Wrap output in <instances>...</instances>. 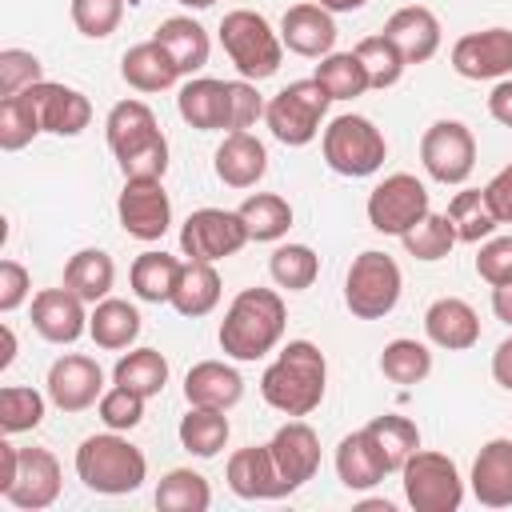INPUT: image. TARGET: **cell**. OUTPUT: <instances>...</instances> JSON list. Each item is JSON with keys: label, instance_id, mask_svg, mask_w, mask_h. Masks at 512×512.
<instances>
[{"label": "cell", "instance_id": "d6986e66", "mask_svg": "<svg viewBox=\"0 0 512 512\" xmlns=\"http://www.w3.org/2000/svg\"><path fill=\"white\" fill-rule=\"evenodd\" d=\"M280 40L288 52L296 56H328L336 48V20L328 8H320L316 0H304V4H292L284 16H280Z\"/></svg>", "mask_w": 512, "mask_h": 512}, {"label": "cell", "instance_id": "b9f144b4", "mask_svg": "<svg viewBox=\"0 0 512 512\" xmlns=\"http://www.w3.org/2000/svg\"><path fill=\"white\" fill-rule=\"evenodd\" d=\"M448 220H452L460 244H480V240H488V236L500 228V220L492 216V208H488V200H484V188H464V192H456V196L448 200Z\"/></svg>", "mask_w": 512, "mask_h": 512}, {"label": "cell", "instance_id": "816d5d0a", "mask_svg": "<svg viewBox=\"0 0 512 512\" xmlns=\"http://www.w3.org/2000/svg\"><path fill=\"white\" fill-rule=\"evenodd\" d=\"M116 164H120L124 180H136V176L164 180V172H168V136H164V132H160V136H152L148 144H140V148H132V152L116 156Z\"/></svg>", "mask_w": 512, "mask_h": 512}, {"label": "cell", "instance_id": "ba28073f", "mask_svg": "<svg viewBox=\"0 0 512 512\" xmlns=\"http://www.w3.org/2000/svg\"><path fill=\"white\" fill-rule=\"evenodd\" d=\"M328 104H332V96L316 80H292L264 108L268 132L280 144H288V148H304V144H312L320 136V124L328 116Z\"/></svg>", "mask_w": 512, "mask_h": 512}, {"label": "cell", "instance_id": "4dcf8cb0", "mask_svg": "<svg viewBox=\"0 0 512 512\" xmlns=\"http://www.w3.org/2000/svg\"><path fill=\"white\" fill-rule=\"evenodd\" d=\"M104 136H108L112 156H124V152L148 144L152 136H160V124L144 100H120V104H112V112L104 120Z\"/></svg>", "mask_w": 512, "mask_h": 512}, {"label": "cell", "instance_id": "7a4b0ae2", "mask_svg": "<svg viewBox=\"0 0 512 512\" xmlns=\"http://www.w3.org/2000/svg\"><path fill=\"white\" fill-rule=\"evenodd\" d=\"M288 308L276 288H244L232 296L220 320V348L232 360H260L284 340Z\"/></svg>", "mask_w": 512, "mask_h": 512}, {"label": "cell", "instance_id": "91938a15", "mask_svg": "<svg viewBox=\"0 0 512 512\" xmlns=\"http://www.w3.org/2000/svg\"><path fill=\"white\" fill-rule=\"evenodd\" d=\"M16 468H20V448L12 440H0V496L16 480Z\"/></svg>", "mask_w": 512, "mask_h": 512}, {"label": "cell", "instance_id": "74e56055", "mask_svg": "<svg viewBox=\"0 0 512 512\" xmlns=\"http://www.w3.org/2000/svg\"><path fill=\"white\" fill-rule=\"evenodd\" d=\"M112 384H124V388L140 392L144 400L148 396H160L164 384H168V360H164V352H156V348H132V352H124L116 360V368H112Z\"/></svg>", "mask_w": 512, "mask_h": 512}, {"label": "cell", "instance_id": "681fc988", "mask_svg": "<svg viewBox=\"0 0 512 512\" xmlns=\"http://www.w3.org/2000/svg\"><path fill=\"white\" fill-rule=\"evenodd\" d=\"M96 412H100L104 428H112V432H132V428L144 420V396L132 392V388H124V384H112V388H104Z\"/></svg>", "mask_w": 512, "mask_h": 512}, {"label": "cell", "instance_id": "30bf717a", "mask_svg": "<svg viewBox=\"0 0 512 512\" xmlns=\"http://www.w3.org/2000/svg\"><path fill=\"white\" fill-rule=\"evenodd\" d=\"M420 164L436 184H464L476 168V136L464 120H436L420 136Z\"/></svg>", "mask_w": 512, "mask_h": 512}, {"label": "cell", "instance_id": "4316f807", "mask_svg": "<svg viewBox=\"0 0 512 512\" xmlns=\"http://www.w3.org/2000/svg\"><path fill=\"white\" fill-rule=\"evenodd\" d=\"M336 476L348 492H368L388 476V464L364 428L336 444Z\"/></svg>", "mask_w": 512, "mask_h": 512}, {"label": "cell", "instance_id": "ee69618b", "mask_svg": "<svg viewBox=\"0 0 512 512\" xmlns=\"http://www.w3.org/2000/svg\"><path fill=\"white\" fill-rule=\"evenodd\" d=\"M404 252L408 256H416V260H424V264H436V260H444L460 240H456V228H452V220H448V212H428L416 228H408L404 236Z\"/></svg>", "mask_w": 512, "mask_h": 512}, {"label": "cell", "instance_id": "d4e9b609", "mask_svg": "<svg viewBox=\"0 0 512 512\" xmlns=\"http://www.w3.org/2000/svg\"><path fill=\"white\" fill-rule=\"evenodd\" d=\"M184 400L196 408H236L244 400V376L224 360H200L184 376Z\"/></svg>", "mask_w": 512, "mask_h": 512}, {"label": "cell", "instance_id": "f907efd6", "mask_svg": "<svg viewBox=\"0 0 512 512\" xmlns=\"http://www.w3.org/2000/svg\"><path fill=\"white\" fill-rule=\"evenodd\" d=\"M40 80H44V64L32 52H24V48H4L0 52V96H16V92H24Z\"/></svg>", "mask_w": 512, "mask_h": 512}, {"label": "cell", "instance_id": "7402d4cb", "mask_svg": "<svg viewBox=\"0 0 512 512\" xmlns=\"http://www.w3.org/2000/svg\"><path fill=\"white\" fill-rule=\"evenodd\" d=\"M384 36L400 48V56H404L408 64H424V60H432V56L440 52V20H436V12L424 8V4H404V8H396V12L388 16V24H384Z\"/></svg>", "mask_w": 512, "mask_h": 512}, {"label": "cell", "instance_id": "94428289", "mask_svg": "<svg viewBox=\"0 0 512 512\" xmlns=\"http://www.w3.org/2000/svg\"><path fill=\"white\" fill-rule=\"evenodd\" d=\"M492 312H496V320H504L512 328V284L492 288Z\"/></svg>", "mask_w": 512, "mask_h": 512}, {"label": "cell", "instance_id": "f546056e", "mask_svg": "<svg viewBox=\"0 0 512 512\" xmlns=\"http://www.w3.org/2000/svg\"><path fill=\"white\" fill-rule=\"evenodd\" d=\"M116 284V264L104 248H80L64 264V288H72L84 304H100Z\"/></svg>", "mask_w": 512, "mask_h": 512}, {"label": "cell", "instance_id": "be15d7a7", "mask_svg": "<svg viewBox=\"0 0 512 512\" xmlns=\"http://www.w3.org/2000/svg\"><path fill=\"white\" fill-rule=\"evenodd\" d=\"M316 4H320V8H328V12L336 16V12H360L368 0H316Z\"/></svg>", "mask_w": 512, "mask_h": 512}, {"label": "cell", "instance_id": "f5cc1de1", "mask_svg": "<svg viewBox=\"0 0 512 512\" xmlns=\"http://www.w3.org/2000/svg\"><path fill=\"white\" fill-rule=\"evenodd\" d=\"M264 96L256 92L252 80H228V132H248L264 116Z\"/></svg>", "mask_w": 512, "mask_h": 512}, {"label": "cell", "instance_id": "6da1fadb", "mask_svg": "<svg viewBox=\"0 0 512 512\" xmlns=\"http://www.w3.org/2000/svg\"><path fill=\"white\" fill-rule=\"evenodd\" d=\"M328 388V360L312 340H288L260 376V396L284 416H308L320 408Z\"/></svg>", "mask_w": 512, "mask_h": 512}, {"label": "cell", "instance_id": "2e32d148", "mask_svg": "<svg viewBox=\"0 0 512 512\" xmlns=\"http://www.w3.org/2000/svg\"><path fill=\"white\" fill-rule=\"evenodd\" d=\"M224 480H228V488H232L240 500H280V496H292V488L284 484V476H280V468H276L268 444L236 448V452L228 456Z\"/></svg>", "mask_w": 512, "mask_h": 512}, {"label": "cell", "instance_id": "680465c9", "mask_svg": "<svg viewBox=\"0 0 512 512\" xmlns=\"http://www.w3.org/2000/svg\"><path fill=\"white\" fill-rule=\"evenodd\" d=\"M492 380H496L504 392H512V336L500 340L496 352H492Z\"/></svg>", "mask_w": 512, "mask_h": 512}, {"label": "cell", "instance_id": "c3c4849f", "mask_svg": "<svg viewBox=\"0 0 512 512\" xmlns=\"http://www.w3.org/2000/svg\"><path fill=\"white\" fill-rule=\"evenodd\" d=\"M124 0H72V24L88 40H104L120 28Z\"/></svg>", "mask_w": 512, "mask_h": 512}, {"label": "cell", "instance_id": "8992f818", "mask_svg": "<svg viewBox=\"0 0 512 512\" xmlns=\"http://www.w3.org/2000/svg\"><path fill=\"white\" fill-rule=\"evenodd\" d=\"M400 292H404V276H400V264L388 252L368 248L348 264L344 304L356 320H384L400 304Z\"/></svg>", "mask_w": 512, "mask_h": 512}, {"label": "cell", "instance_id": "8fae6325", "mask_svg": "<svg viewBox=\"0 0 512 512\" xmlns=\"http://www.w3.org/2000/svg\"><path fill=\"white\" fill-rule=\"evenodd\" d=\"M248 244V228L240 220V212L228 208H196L184 224H180V252L188 260H228Z\"/></svg>", "mask_w": 512, "mask_h": 512}, {"label": "cell", "instance_id": "5b68a950", "mask_svg": "<svg viewBox=\"0 0 512 512\" xmlns=\"http://www.w3.org/2000/svg\"><path fill=\"white\" fill-rule=\"evenodd\" d=\"M320 148H324V164L336 176H348V180H364V176L380 172L384 156H388L384 132L368 116H356V112H344V116L328 120V128L320 136Z\"/></svg>", "mask_w": 512, "mask_h": 512}, {"label": "cell", "instance_id": "3957f363", "mask_svg": "<svg viewBox=\"0 0 512 512\" xmlns=\"http://www.w3.org/2000/svg\"><path fill=\"white\" fill-rule=\"evenodd\" d=\"M76 476L88 492L100 496H128L148 480V460L144 452L120 436V432H96L88 440H80L76 448Z\"/></svg>", "mask_w": 512, "mask_h": 512}, {"label": "cell", "instance_id": "11a10c76", "mask_svg": "<svg viewBox=\"0 0 512 512\" xmlns=\"http://www.w3.org/2000/svg\"><path fill=\"white\" fill-rule=\"evenodd\" d=\"M32 292V276L20 260H0V312H16Z\"/></svg>", "mask_w": 512, "mask_h": 512}, {"label": "cell", "instance_id": "ab89813d", "mask_svg": "<svg viewBox=\"0 0 512 512\" xmlns=\"http://www.w3.org/2000/svg\"><path fill=\"white\" fill-rule=\"evenodd\" d=\"M156 508L160 512H208L212 508V488L200 472L172 468L156 484Z\"/></svg>", "mask_w": 512, "mask_h": 512}, {"label": "cell", "instance_id": "52a82bcc", "mask_svg": "<svg viewBox=\"0 0 512 512\" xmlns=\"http://www.w3.org/2000/svg\"><path fill=\"white\" fill-rule=\"evenodd\" d=\"M404 500L412 512H456L464 504V476L452 456L416 448L400 468Z\"/></svg>", "mask_w": 512, "mask_h": 512}, {"label": "cell", "instance_id": "4fadbf2b", "mask_svg": "<svg viewBox=\"0 0 512 512\" xmlns=\"http://www.w3.org/2000/svg\"><path fill=\"white\" fill-rule=\"evenodd\" d=\"M452 68L464 80H504V76H512V28L464 32L452 44Z\"/></svg>", "mask_w": 512, "mask_h": 512}, {"label": "cell", "instance_id": "83f0119b", "mask_svg": "<svg viewBox=\"0 0 512 512\" xmlns=\"http://www.w3.org/2000/svg\"><path fill=\"white\" fill-rule=\"evenodd\" d=\"M120 76L128 88L136 92H164L180 80V68L176 60L164 52L160 40H144V44H132L124 56H120Z\"/></svg>", "mask_w": 512, "mask_h": 512}, {"label": "cell", "instance_id": "5bb4252c", "mask_svg": "<svg viewBox=\"0 0 512 512\" xmlns=\"http://www.w3.org/2000/svg\"><path fill=\"white\" fill-rule=\"evenodd\" d=\"M60 484H64V472L48 448H20V468H16V480L4 488V500L20 512H40L60 500Z\"/></svg>", "mask_w": 512, "mask_h": 512}, {"label": "cell", "instance_id": "e575fe53", "mask_svg": "<svg viewBox=\"0 0 512 512\" xmlns=\"http://www.w3.org/2000/svg\"><path fill=\"white\" fill-rule=\"evenodd\" d=\"M176 436H180L184 452H192V456H200V460H212V456H220V448L228 444L232 424H228V416H224L220 408H196V404H188V412L180 416Z\"/></svg>", "mask_w": 512, "mask_h": 512}, {"label": "cell", "instance_id": "44dd1931", "mask_svg": "<svg viewBox=\"0 0 512 512\" xmlns=\"http://www.w3.org/2000/svg\"><path fill=\"white\" fill-rule=\"evenodd\" d=\"M468 488L484 508H512V440L508 436H496L476 452Z\"/></svg>", "mask_w": 512, "mask_h": 512}, {"label": "cell", "instance_id": "cb8c5ba5", "mask_svg": "<svg viewBox=\"0 0 512 512\" xmlns=\"http://www.w3.org/2000/svg\"><path fill=\"white\" fill-rule=\"evenodd\" d=\"M216 180L228 188H252L268 172V148L252 132H228L212 156Z\"/></svg>", "mask_w": 512, "mask_h": 512}, {"label": "cell", "instance_id": "9c48e42d", "mask_svg": "<svg viewBox=\"0 0 512 512\" xmlns=\"http://www.w3.org/2000/svg\"><path fill=\"white\" fill-rule=\"evenodd\" d=\"M428 212V188L412 172H392L368 192V224L380 236H404Z\"/></svg>", "mask_w": 512, "mask_h": 512}, {"label": "cell", "instance_id": "603a6c76", "mask_svg": "<svg viewBox=\"0 0 512 512\" xmlns=\"http://www.w3.org/2000/svg\"><path fill=\"white\" fill-rule=\"evenodd\" d=\"M32 92H36V108H40V128L44 132H52V136H80L92 124V100L80 88L40 80V84H32Z\"/></svg>", "mask_w": 512, "mask_h": 512}, {"label": "cell", "instance_id": "ffe728a7", "mask_svg": "<svg viewBox=\"0 0 512 512\" xmlns=\"http://www.w3.org/2000/svg\"><path fill=\"white\" fill-rule=\"evenodd\" d=\"M424 336H428V344H436L444 352H468L480 340V316L468 300L440 296L424 312Z\"/></svg>", "mask_w": 512, "mask_h": 512}, {"label": "cell", "instance_id": "9f6ffc18", "mask_svg": "<svg viewBox=\"0 0 512 512\" xmlns=\"http://www.w3.org/2000/svg\"><path fill=\"white\" fill-rule=\"evenodd\" d=\"M484 200L492 208V216L500 224H512V164H504L488 184H484Z\"/></svg>", "mask_w": 512, "mask_h": 512}, {"label": "cell", "instance_id": "d6a6232c", "mask_svg": "<svg viewBox=\"0 0 512 512\" xmlns=\"http://www.w3.org/2000/svg\"><path fill=\"white\" fill-rule=\"evenodd\" d=\"M88 336H92L96 348H104V352L128 348V344L140 336V312H136V304L116 300V296H104L100 304H92Z\"/></svg>", "mask_w": 512, "mask_h": 512}, {"label": "cell", "instance_id": "03108f58", "mask_svg": "<svg viewBox=\"0 0 512 512\" xmlns=\"http://www.w3.org/2000/svg\"><path fill=\"white\" fill-rule=\"evenodd\" d=\"M176 4H184V8H196V12H200V8H212L216 0H176Z\"/></svg>", "mask_w": 512, "mask_h": 512}, {"label": "cell", "instance_id": "484cf974", "mask_svg": "<svg viewBox=\"0 0 512 512\" xmlns=\"http://www.w3.org/2000/svg\"><path fill=\"white\" fill-rule=\"evenodd\" d=\"M176 112L196 132H220V128H228V80L188 76V84L176 96Z\"/></svg>", "mask_w": 512, "mask_h": 512}, {"label": "cell", "instance_id": "db71d44e", "mask_svg": "<svg viewBox=\"0 0 512 512\" xmlns=\"http://www.w3.org/2000/svg\"><path fill=\"white\" fill-rule=\"evenodd\" d=\"M476 276L492 288L512 284V236H488L476 252Z\"/></svg>", "mask_w": 512, "mask_h": 512}, {"label": "cell", "instance_id": "1f68e13d", "mask_svg": "<svg viewBox=\"0 0 512 512\" xmlns=\"http://www.w3.org/2000/svg\"><path fill=\"white\" fill-rule=\"evenodd\" d=\"M216 304H220V272H216V264H208V260H184L180 280H176V292H172V308L180 316L196 320V316H208Z\"/></svg>", "mask_w": 512, "mask_h": 512}, {"label": "cell", "instance_id": "7bdbcfd3", "mask_svg": "<svg viewBox=\"0 0 512 512\" xmlns=\"http://www.w3.org/2000/svg\"><path fill=\"white\" fill-rule=\"evenodd\" d=\"M380 372H384V380H392V384H420V380H428V372H432V352H428V344H420V340H408V336H396V340H388L384 344V352H380Z\"/></svg>", "mask_w": 512, "mask_h": 512}, {"label": "cell", "instance_id": "836d02e7", "mask_svg": "<svg viewBox=\"0 0 512 512\" xmlns=\"http://www.w3.org/2000/svg\"><path fill=\"white\" fill-rule=\"evenodd\" d=\"M180 260L168 256V252H140L128 268V284L132 292L144 300V304H172V292H176V280H180Z\"/></svg>", "mask_w": 512, "mask_h": 512}, {"label": "cell", "instance_id": "f35d334b", "mask_svg": "<svg viewBox=\"0 0 512 512\" xmlns=\"http://www.w3.org/2000/svg\"><path fill=\"white\" fill-rule=\"evenodd\" d=\"M364 432H368L372 444L380 448L388 472H400V468L408 464V456L420 448V428H416L408 416H396V412H384V416L368 420Z\"/></svg>", "mask_w": 512, "mask_h": 512}, {"label": "cell", "instance_id": "ac0fdd59", "mask_svg": "<svg viewBox=\"0 0 512 512\" xmlns=\"http://www.w3.org/2000/svg\"><path fill=\"white\" fill-rule=\"evenodd\" d=\"M32 328L48 344H72L88 332L84 300L72 288H44L32 296Z\"/></svg>", "mask_w": 512, "mask_h": 512}, {"label": "cell", "instance_id": "9a60e30c", "mask_svg": "<svg viewBox=\"0 0 512 512\" xmlns=\"http://www.w3.org/2000/svg\"><path fill=\"white\" fill-rule=\"evenodd\" d=\"M44 388L60 412H84V408L100 404V396H104V368L92 356L68 352L60 360H52Z\"/></svg>", "mask_w": 512, "mask_h": 512}, {"label": "cell", "instance_id": "277c9868", "mask_svg": "<svg viewBox=\"0 0 512 512\" xmlns=\"http://www.w3.org/2000/svg\"><path fill=\"white\" fill-rule=\"evenodd\" d=\"M220 44H224L232 68H236L244 80H252V84L276 76L280 60H284V40H280V32L268 24V16H260V12H252V8H232V12H224V20H220Z\"/></svg>", "mask_w": 512, "mask_h": 512}, {"label": "cell", "instance_id": "7c38bea8", "mask_svg": "<svg viewBox=\"0 0 512 512\" xmlns=\"http://www.w3.org/2000/svg\"><path fill=\"white\" fill-rule=\"evenodd\" d=\"M116 216L132 240H144V244L160 240L172 228V200L164 192V180H148V176L124 180V192L116 200Z\"/></svg>", "mask_w": 512, "mask_h": 512}, {"label": "cell", "instance_id": "e0dca14e", "mask_svg": "<svg viewBox=\"0 0 512 512\" xmlns=\"http://www.w3.org/2000/svg\"><path fill=\"white\" fill-rule=\"evenodd\" d=\"M268 448H272V460H276V468H280V476H284V484L292 492L304 488L320 472V436L304 420H296V416L276 428Z\"/></svg>", "mask_w": 512, "mask_h": 512}, {"label": "cell", "instance_id": "6f0895ef", "mask_svg": "<svg viewBox=\"0 0 512 512\" xmlns=\"http://www.w3.org/2000/svg\"><path fill=\"white\" fill-rule=\"evenodd\" d=\"M488 112H492V120H496V124L512 128V76L496 80V88L488 92Z\"/></svg>", "mask_w": 512, "mask_h": 512}, {"label": "cell", "instance_id": "f1b7e54d", "mask_svg": "<svg viewBox=\"0 0 512 512\" xmlns=\"http://www.w3.org/2000/svg\"><path fill=\"white\" fill-rule=\"evenodd\" d=\"M152 40L164 44V52L176 60L180 76L200 72V68L208 64V52H212L208 28H204L200 20H192V16H168V20H160V28H156Z\"/></svg>", "mask_w": 512, "mask_h": 512}, {"label": "cell", "instance_id": "d590c367", "mask_svg": "<svg viewBox=\"0 0 512 512\" xmlns=\"http://www.w3.org/2000/svg\"><path fill=\"white\" fill-rule=\"evenodd\" d=\"M236 212L248 228V240H256V244H272V240L288 236V228H292V204L276 192H252Z\"/></svg>", "mask_w": 512, "mask_h": 512}, {"label": "cell", "instance_id": "8d00e7d4", "mask_svg": "<svg viewBox=\"0 0 512 512\" xmlns=\"http://www.w3.org/2000/svg\"><path fill=\"white\" fill-rule=\"evenodd\" d=\"M40 108H36V92L24 88L16 96H0V148L4 152H20L40 136Z\"/></svg>", "mask_w": 512, "mask_h": 512}, {"label": "cell", "instance_id": "6125c7cd", "mask_svg": "<svg viewBox=\"0 0 512 512\" xmlns=\"http://www.w3.org/2000/svg\"><path fill=\"white\" fill-rule=\"evenodd\" d=\"M0 336H4V352H0V372H4V368L16 360V332H12V324H4Z\"/></svg>", "mask_w": 512, "mask_h": 512}, {"label": "cell", "instance_id": "7dc6e473", "mask_svg": "<svg viewBox=\"0 0 512 512\" xmlns=\"http://www.w3.org/2000/svg\"><path fill=\"white\" fill-rule=\"evenodd\" d=\"M44 420V396L28 384H8L0 388V428L4 436H16V432H32L40 428Z\"/></svg>", "mask_w": 512, "mask_h": 512}, {"label": "cell", "instance_id": "60d3db41", "mask_svg": "<svg viewBox=\"0 0 512 512\" xmlns=\"http://www.w3.org/2000/svg\"><path fill=\"white\" fill-rule=\"evenodd\" d=\"M312 80H316L332 100H356V96H364V92L372 88V84H368V72H364V64H360L356 52H328V56H320Z\"/></svg>", "mask_w": 512, "mask_h": 512}, {"label": "cell", "instance_id": "e7e4bbea", "mask_svg": "<svg viewBox=\"0 0 512 512\" xmlns=\"http://www.w3.org/2000/svg\"><path fill=\"white\" fill-rule=\"evenodd\" d=\"M364 512H392V504L388 500H368V504H360Z\"/></svg>", "mask_w": 512, "mask_h": 512}, {"label": "cell", "instance_id": "bcb514c9", "mask_svg": "<svg viewBox=\"0 0 512 512\" xmlns=\"http://www.w3.org/2000/svg\"><path fill=\"white\" fill-rule=\"evenodd\" d=\"M268 272H272V280H276L280 288L304 292V288H312L316 276H320V256H316L308 244H280V248H272V256H268Z\"/></svg>", "mask_w": 512, "mask_h": 512}, {"label": "cell", "instance_id": "f6af8a7d", "mask_svg": "<svg viewBox=\"0 0 512 512\" xmlns=\"http://www.w3.org/2000/svg\"><path fill=\"white\" fill-rule=\"evenodd\" d=\"M352 52L360 56V64H364V72H368V84H372L376 92H384V88L400 84V76H404V68H408V60L400 56V48H396L384 32L364 36Z\"/></svg>", "mask_w": 512, "mask_h": 512}]
</instances>
